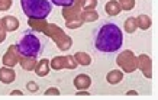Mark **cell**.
<instances>
[{
    "mask_svg": "<svg viewBox=\"0 0 158 100\" xmlns=\"http://www.w3.org/2000/svg\"><path fill=\"white\" fill-rule=\"evenodd\" d=\"M122 42H123L122 31L112 20H105L93 32V44L99 52L115 54L120 49Z\"/></svg>",
    "mask_w": 158,
    "mask_h": 100,
    "instance_id": "6da1fadb",
    "label": "cell"
},
{
    "mask_svg": "<svg viewBox=\"0 0 158 100\" xmlns=\"http://www.w3.org/2000/svg\"><path fill=\"white\" fill-rule=\"evenodd\" d=\"M47 36L42 32L31 28L23 31L22 36L16 44V49L19 55L28 58H38L42 55L44 49L47 47Z\"/></svg>",
    "mask_w": 158,
    "mask_h": 100,
    "instance_id": "7a4b0ae2",
    "label": "cell"
},
{
    "mask_svg": "<svg viewBox=\"0 0 158 100\" xmlns=\"http://www.w3.org/2000/svg\"><path fill=\"white\" fill-rule=\"evenodd\" d=\"M20 6L23 9V13L34 20L47 19L48 15L52 12L51 0H20Z\"/></svg>",
    "mask_w": 158,
    "mask_h": 100,
    "instance_id": "3957f363",
    "label": "cell"
},
{
    "mask_svg": "<svg viewBox=\"0 0 158 100\" xmlns=\"http://www.w3.org/2000/svg\"><path fill=\"white\" fill-rule=\"evenodd\" d=\"M118 64H119L122 68H123L126 73H132L136 68V60H135V55L132 51H123L118 57Z\"/></svg>",
    "mask_w": 158,
    "mask_h": 100,
    "instance_id": "277c9868",
    "label": "cell"
},
{
    "mask_svg": "<svg viewBox=\"0 0 158 100\" xmlns=\"http://www.w3.org/2000/svg\"><path fill=\"white\" fill-rule=\"evenodd\" d=\"M51 65H52L54 70H62L64 67L67 68H76L77 62L74 60V57H55L51 61Z\"/></svg>",
    "mask_w": 158,
    "mask_h": 100,
    "instance_id": "5b68a950",
    "label": "cell"
},
{
    "mask_svg": "<svg viewBox=\"0 0 158 100\" xmlns=\"http://www.w3.org/2000/svg\"><path fill=\"white\" fill-rule=\"evenodd\" d=\"M19 62V52L16 49V45L9 47V49L6 51V54L3 55V64L6 67H13Z\"/></svg>",
    "mask_w": 158,
    "mask_h": 100,
    "instance_id": "8992f818",
    "label": "cell"
},
{
    "mask_svg": "<svg viewBox=\"0 0 158 100\" xmlns=\"http://www.w3.org/2000/svg\"><path fill=\"white\" fill-rule=\"evenodd\" d=\"M136 64H138L139 68L142 70L144 76L147 77V78H149V77H151V60H149L148 55H145V54L139 55L138 60H136Z\"/></svg>",
    "mask_w": 158,
    "mask_h": 100,
    "instance_id": "52a82bcc",
    "label": "cell"
},
{
    "mask_svg": "<svg viewBox=\"0 0 158 100\" xmlns=\"http://www.w3.org/2000/svg\"><path fill=\"white\" fill-rule=\"evenodd\" d=\"M74 86L78 89V90H84V89H89L91 86V78L87 74H80L74 78Z\"/></svg>",
    "mask_w": 158,
    "mask_h": 100,
    "instance_id": "ba28073f",
    "label": "cell"
},
{
    "mask_svg": "<svg viewBox=\"0 0 158 100\" xmlns=\"http://www.w3.org/2000/svg\"><path fill=\"white\" fill-rule=\"evenodd\" d=\"M2 26L5 28V31H16L19 28V20L16 19L15 16H6L2 19Z\"/></svg>",
    "mask_w": 158,
    "mask_h": 100,
    "instance_id": "9c48e42d",
    "label": "cell"
},
{
    "mask_svg": "<svg viewBox=\"0 0 158 100\" xmlns=\"http://www.w3.org/2000/svg\"><path fill=\"white\" fill-rule=\"evenodd\" d=\"M15 77H16V74H15L13 70H10V68H7V67L0 68V81H2V83H5V84L13 83Z\"/></svg>",
    "mask_w": 158,
    "mask_h": 100,
    "instance_id": "30bf717a",
    "label": "cell"
},
{
    "mask_svg": "<svg viewBox=\"0 0 158 100\" xmlns=\"http://www.w3.org/2000/svg\"><path fill=\"white\" fill-rule=\"evenodd\" d=\"M106 9V13L109 15V16H118V15L120 13V5L119 2H116V0H110V2H107L105 6Z\"/></svg>",
    "mask_w": 158,
    "mask_h": 100,
    "instance_id": "8fae6325",
    "label": "cell"
},
{
    "mask_svg": "<svg viewBox=\"0 0 158 100\" xmlns=\"http://www.w3.org/2000/svg\"><path fill=\"white\" fill-rule=\"evenodd\" d=\"M35 71L38 74L39 77H44L47 76L49 73V61L48 60H42V61H39L36 65H35Z\"/></svg>",
    "mask_w": 158,
    "mask_h": 100,
    "instance_id": "7c38bea8",
    "label": "cell"
},
{
    "mask_svg": "<svg viewBox=\"0 0 158 100\" xmlns=\"http://www.w3.org/2000/svg\"><path fill=\"white\" fill-rule=\"evenodd\" d=\"M19 62H20V65L23 67V70L32 71V70H35V65H36V58L22 57V58H19Z\"/></svg>",
    "mask_w": 158,
    "mask_h": 100,
    "instance_id": "4fadbf2b",
    "label": "cell"
},
{
    "mask_svg": "<svg viewBox=\"0 0 158 100\" xmlns=\"http://www.w3.org/2000/svg\"><path fill=\"white\" fill-rule=\"evenodd\" d=\"M122 78H123V74H122V71H119V70L110 71L109 74H107V77H106V80H107L109 84H118L119 81H122Z\"/></svg>",
    "mask_w": 158,
    "mask_h": 100,
    "instance_id": "5bb4252c",
    "label": "cell"
},
{
    "mask_svg": "<svg viewBox=\"0 0 158 100\" xmlns=\"http://www.w3.org/2000/svg\"><path fill=\"white\" fill-rule=\"evenodd\" d=\"M74 60H76L77 64H81V65H89L91 62L90 55L86 52H77L76 55H74Z\"/></svg>",
    "mask_w": 158,
    "mask_h": 100,
    "instance_id": "9a60e30c",
    "label": "cell"
},
{
    "mask_svg": "<svg viewBox=\"0 0 158 100\" xmlns=\"http://www.w3.org/2000/svg\"><path fill=\"white\" fill-rule=\"evenodd\" d=\"M99 18V15L94 12L93 9L90 10H84L81 15H80V20L81 22H89V20H96Z\"/></svg>",
    "mask_w": 158,
    "mask_h": 100,
    "instance_id": "2e32d148",
    "label": "cell"
},
{
    "mask_svg": "<svg viewBox=\"0 0 158 100\" xmlns=\"http://www.w3.org/2000/svg\"><path fill=\"white\" fill-rule=\"evenodd\" d=\"M136 26H139L141 29H148L151 26V19L147 15H139V18L136 19Z\"/></svg>",
    "mask_w": 158,
    "mask_h": 100,
    "instance_id": "e0dca14e",
    "label": "cell"
},
{
    "mask_svg": "<svg viewBox=\"0 0 158 100\" xmlns=\"http://www.w3.org/2000/svg\"><path fill=\"white\" fill-rule=\"evenodd\" d=\"M136 28H138V26H136V19H135V18H128V19L125 20V31H126V32L132 33V32H135Z\"/></svg>",
    "mask_w": 158,
    "mask_h": 100,
    "instance_id": "ac0fdd59",
    "label": "cell"
},
{
    "mask_svg": "<svg viewBox=\"0 0 158 100\" xmlns=\"http://www.w3.org/2000/svg\"><path fill=\"white\" fill-rule=\"evenodd\" d=\"M76 0H51V3L57 6H62V7H70V6L74 5Z\"/></svg>",
    "mask_w": 158,
    "mask_h": 100,
    "instance_id": "d6986e66",
    "label": "cell"
},
{
    "mask_svg": "<svg viewBox=\"0 0 158 100\" xmlns=\"http://www.w3.org/2000/svg\"><path fill=\"white\" fill-rule=\"evenodd\" d=\"M120 9H125V10H131L134 9L135 6V0H120Z\"/></svg>",
    "mask_w": 158,
    "mask_h": 100,
    "instance_id": "ffe728a7",
    "label": "cell"
},
{
    "mask_svg": "<svg viewBox=\"0 0 158 100\" xmlns=\"http://www.w3.org/2000/svg\"><path fill=\"white\" fill-rule=\"evenodd\" d=\"M13 0H0V10H7L12 6Z\"/></svg>",
    "mask_w": 158,
    "mask_h": 100,
    "instance_id": "44dd1931",
    "label": "cell"
},
{
    "mask_svg": "<svg viewBox=\"0 0 158 100\" xmlns=\"http://www.w3.org/2000/svg\"><path fill=\"white\" fill-rule=\"evenodd\" d=\"M26 89H28L29 91H32V93H35V91H38V84L35 83V81H29L28 84H26Z\"/></svg>",
    "mask_w": 158,
    "mask_h": 100,
    "instance_id": "7402d4cb",
    "label": "cell"
},
{
    "mask_svg": "<svg viewBox=\"0 0 158 100\" xmlns=\"http://www.w3.org/2000/svg\"><path fill=\"white\" fill-rule=\"evenodd\" d=\"M58 94H60V90H58L57 87L47 89V91H45V96H58Z\"/></svg>",
    "mask_w": 158,
    "mask_h": 100,
    "instance_id": "603a6c76",
    "label": "cell"
},
{
    "mask_svg": "<svg viewBox=\"0 0 158 100\" xmlns=\"http://www.w3.org/2000/svg\"><path fill=\"white\" fill-rule=\"evenodd\" d=\"M6 38V32H5V28L2 26V23H0V42H3Z\"/></svg>",
    "mask_w": 158,
    "mask_h": 100,
    "instance_id": "cb8c5ba5",
    "label": "cell"
},
{
    "mask_svg": "<svg viewBox=\"0 0 158 100\" xmlns=\"http://www.w3.org/2000/svg\"><path fill=\"white\" fill-rule=\"evenodd\" d=\"M10 94H12V96H20V94H22V91H19V90H15V91H12Z\"/></svg>",
    "mask_w": 158,
    "mask_h": 100,
    "instance_id": "d4e9b609",
    "label": "cell"
},
{
    "mask_svg": "<svg viewBox=\"0 0 158 100\" xmlns=\"http://www.w3.org/2000/svg\"><path fill=\"white\" fill-rule=\"evenodd\" d=\"M77 96H89V93H87V91H78V93H77Z\"/></svg>",
    "mask_w": 158,
    "mask_h": 100,
    "instance_id": "484cf974",
    "label": "cell"
},
{
    "mask_svg": "<svg viewBox=\"0 0 158 100\" xmlns=\"http://www.w3.org/2000/svg\"><path fill=\"white\" fill-rule=\"evenodd\" d=\"M126 94H129V96H135V94H136V91H135V90H131V91H128Z\"/></svg>",
    "mask_w": 158,
    "mask_h": 100,
    "instance_id": "4316f807",
    "label": "cell"
}]
</instances>
